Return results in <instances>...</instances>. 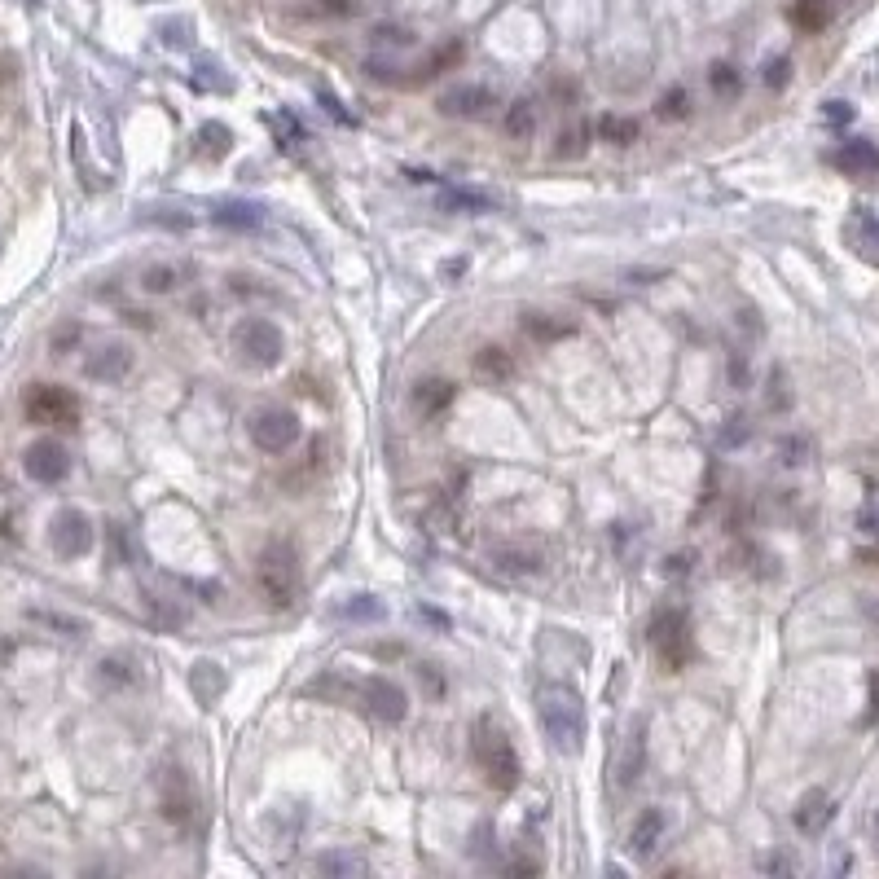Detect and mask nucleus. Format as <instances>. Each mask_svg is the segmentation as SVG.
Here are the masks:
<instances>
[{
    "instance_id": "bb28decb",
    "label": "nucleus",
    "mask_w": 879,
    "mask_h": 879,
    "mask_svg": "<svg viewBox=\"0 0 879 879\" xmlns=\"http://www.w3.org/2000/svg\"><path fill=\"white\" fill-rule=\"evenodd\" d=\"M506 132L515 141H528L532 132H537V110H532V102H515L506 110Z\"/></svg>"
},
{
    "instance_id": "f8f14e48",
    "label": "nucleus",
    "mask_w": 879,
    "mask_h": 879,
    "mask_svg": "<svg viewBox=\"0 0 879 879\" xmlns=\"http://www.w3.org/2000/svg\"><path fill=\"white\" fill-rule=\"evenodd\" d=\"M488 106H493V93L480 84L449 88V93L440 97V115H449V119H484Z\"/></svg>"
},
{
    "instance_id": "7ed1b4c3",
    "label": "nucleus",
    "mask_w": 879,
    "mask_h": 879,
    "mask_svg": "<svg viewBox=\"0 0 879 879\" xmlns=\"http://www.w3.org/2000/svg\"><path fill=\"white\" fill-rule=\"evenodd\" d=\"M471 752H475L484 778L497 787V792H515L519 787V756H515V743L506 739V730H497L493 721H475L471 726Z\"/></svg>"
},
{
    "instance_id": "1a4fd4ad",
    "label": "nucleus",
    "mask_w": 879,
    "mask_h": 879,
    "mask_svg": "<svg viewBox=\"0 0 879 879\" xmlns=\"http://www.w3.org/2000/svg\"><path fill=\"white\" fill-rule=\"evenodd\" d=\"M22 471L36 484H62L66 471H71V453H66L58 440H36L22 453Z\"/></svg>"
},
{
    "instance_id": "f03ea898",
    "label": "nucleus",
    "mask_w": 879,
    "mask_h": 879,
    "mask_svg": "<svg viewBox=\"0 0 879 879\" xmlns=\"http://www.w3.org/2000/svg\"><path fill=\"white\" fill-rule=\"evenodd\" d=\"M255 585H260L264 603L286 611L299 598V550L295 541L273 537L264 541V550L255 554Z\"/></svg>"
},
{
    "instance_id": "b1692460",
    "label": "nucleus",
    "mask_w": 879,
    "mask_h": 879,
    "mask_svg": "<svg viewBox=\"0 0 879 879\" xmlns=\"http://www.w3.org/2000/svg\"><path fill=\"white\" fill-rule=\"evenodd\" d=\"M168 783H172V792H163V818L185 822L189 809H194V800H189V787H185V778L176 774V770H168Z\"/></svg>"
},
{
    "instance_id": "c756f323",
    "label": "nucleus",
    "mask_w": 879,
    "mask_h": 879,
    "mask_svg": "<svg viewBox=\"0 0 879 879\" xmlns=\"http://www.w3.org/2000/svg\"><path fill=\"white\" fill-rule=\"evenodd\" d=\"M317 866L326 875H365V858H356V853H321Z\"/></svg>"
},
{
    "instance_id": "c85d7f7f",
    "label": "nucleus",
    "mask_w": 879,
    "mask_h": 879,
    "mask_svg": "<svg viewBox=\"0 0 879 879\" xmlns=\"http://www.w3.org/2000/svg\"><path fill=\"white\" fill-rule=\"evenodd\" d=\"M858 255L879 269V216H858Z\"/></svg>"
},
{
    "instance_id": "a878e982",
    "label": "nucleus",
    "mask_w": 879,
    "mask_h": 879,
    "mask_svg": "<svg viewBox=\"0 0 879 879\" xmlns=\"http://www.w3.org/2000/svg\"><path fill=\"white\" fill-rule=\"evenodd\" d=\"M189 682H194V695L203 699V704H211V699L220 695V686H225V673H220L211 660H203V664H194V673H189Z\"/></svg>"
},
{
    "instance_id": "2f4dec72",
    "label": "nucleus",
    "mask_w": 879,
    "mask_h": 879,
    "mask_svg": "<svg viewBox=\"0 0 879 879\" xmlns=\"http://www.w3.org/2000/svg\"><path fill=\"white\" fill-rule=\"evenodd\" d=\"M691 115V93L686 88H669L660 97V119H686Z\"/></svg>"
},
{
    "instance_id": "f257e3e1",
    "label": "nucleus",
    "mask_w": 879,
    "mask_h": 879,
    "mask_svg": "<svg viewBox=\"0 0 879 879\" xmlns=\"http://www.w3.org/2000/svg\"><path fill=\"white\" fill-rule=\"evenodd\" d=\"M537 717L545 734H550V743L559 748L563 756H576L585 748V704L581 695L572 691V686H545V691L537 695Z\"/></svg>"
},
{
    "instance_id": "412c9836",
    "label": "nucleus",
    "mask_w": 879,
    "mask_h": 879,
    "mask_svg": "<svg viewBox=\"0 0 879 879\" xmlns=\"http://www.w3.org/2000/svg\"><path fill=\"white\" fill-rule=\"evenodd\" d=\"M638 119L633 115H603L598 119V137L603 141H611V146H633L638 141Z\"/></svg>"
},
{
    "instance_id": "f704fd0d",
    "label": "nucleus",
    "mask_w": 879,
    "mask_h": 879,
    "mask_svg": "<svg viewBox=\"0 0 879 879\" xmlns=\"http://www.w3.org/2000/svg\"><path fill=\"white\" fill-rule=\"evenodd\" d=\"M102 677H106V682H137L132 664H128V660H115V655H110V660H102Z\"/></svg>"
},
{
    "instance_id": "9d476101",
    "label": "nucleus",
    "mask_w": 879,
    "mask_h": 879,
    "mask_svg": "<svg viewBox=\"0 0 879 879\" xmlns=\"http://www.w3.org/2000/svg\"><path fill=\"white\" fill-rule=\"evenodd\" d=\"M132 365H137V356H132L128 343H102L84 361V378H93V383H124L132 374Z\"/></svg>"
},
{
    "instance_id": "473e14b6",
    "label": "nucleus",
    "mask_w": 879,
    "mask_h": 879,
    "mask_svg": "<svg viewBox=\"0 0 879 879\" xmlns=\"http://www.w3.org/2000/svg\"><path fill=\"white\" fill-rule=\"evenodd\" d=\"M453 62H462V44H449V49H436V53H431V62L422 66V71L414 75V80H431V75H440L444 66H453Z\"/></svg>"
},
{
    "instance_id": "e433bc0d",
    "label": "nucleus",
    "mask_w": 879,
    "mask_h": 879,
    "mask_svg": "<svg viewBox=\"0 0 879 879\" xmlns=\"http://www.w3.org/2000/svg\"><path fill=\"white\" fill-rule=\"evenodd\" d=\"M787 71H792V62H787V58H774L770 71H765V84H770V88H783V84H787Z\"/></svg>"
},
{
    "instance_id": "ea45409f",
    "label": "nucleus",
    "mask_w": 879,
    "mask_h": 879,
    "mask_svg": "<svg viewBox=\"0 0 879 879\" xmlns=\"http://www.w3.org/2000/svg\"><path fill=\"white\" fill-rule=\"evenodd\" d=\"M866 721H879V669L871 673V712H866Z\"/></svg>"
},
{
    "instance_id": "72a5a7b5",
    "label": "nucleus",
    "mask_w": 879,
    "mask_h": 879,
    "mask_svg": "<svg viewBox=\"0 0 879 879\" xmlns=\"http://www.w3.org/2000/svg\"><path fill=\"white\" fill-rule=\"evenodd\" d=\"M343 620H383V603H374V598H352L348 607H343Z\"/></svg>"
},
{
    "instance_id": "37998d69",
    "label": "nucleus",
    "mask_w": 879,
    "mask_h": 879,
    "mask_svg": "<svg viewBox=\"0 0 879 879\" xmlns=\"http://www.w3.org/2000/svg\"><path fill=\"white\" fill-rule=\"evenodd\" d=\"M75 335H80V330H75V326H66L62 335H53V352H62L66 343H75Z\"/></svg>"
},
{
    "instance_id": "20e7f679",
    "label": "nucleus",
    "mask_w": 879,
    "mask_h": 879,
    "mask_svg": "<svg viewBox=\"0 0 879 879\" xmlns=\"http://www.w3.org/2000/svg\"><path fill=\"white\" fill-rule=\"evenodd\" d=\"M233 352H238V361L251 365V370H273L286 356V335L269 317H242L238 326H233Z\"/></svg>"
},
{
    "instance_id": "cd10ccee",
    "label": "nucleus",
    "mask_w": 879,
    "mask_h": 879,
    "mask_svg": "<svg viewBox=\"0 0 879 879\" xmlns=\"http://www.w3.org/2000/svg\"><path fill=\"white\" fill-rule=\"evenodd\" d=\"M440 207L444 211H488L493 207V198L471 194V189H440Z\"/></svg>"
},
{
    "instance_id": "0eeeda50",
    "label": "nucleus",
    "mask_w": 879,
    "mask_h": 879,
    "mask_svg": "<svg viewBox=\"0 0 879 879\" xmlns=\"http://www.w3.org/2000/svg\"><path fill=\"white\" fill-rule=\"evenodd\" d=\"M247 436L260 453H286L299 440V414L286 405H260L247 418Z\"/></svg>"
},
{
    "instance_id": "7c9ffc66",
    "label": "nucleus",
    "mask_w": 879,
    "mask_h": 879,
    "mask_svg": "<svg viewBox=\"0 0 879 879\" xmlns=\"http://www.w3.org/2000/svg\"><path fill=\"white\" fill-rule=\"evenodd\" d=\"M739 88H743V80H739V71H734L730 62L712 66V93L717 97H739Z\"/></svg>"
},
{
    "instance_id": "2eb2a0df",
    "label": "nucleus",
    "mask_w": 879,
    "mask_h": 879,
    "mask_svg": "<svg viewBox=\"0 0 879 879\" xmlns=\"http://www.w3.org/2000/svg\"><path fill=\"white\" fill-rule=\"evenodd\" d=\"M453 396H458V387H453L449 378H422L414 392H409V400H414V409H418L422 418L444 414V409L453 405Z\"/></svg>"
},
{
    "instance_id": "a19ab883",
    "label": "nucleus",
    "mask_w": 879,
    "mask_h": 879,
    "mask_svg": "<svg viewBox=\"0 0 879 879\" xmlns=\"http://www.w3.org/2000/svg\"><path fill=\"white\" fill-rule=\"evenodd\" d=\"M585 137H589V132H585V128H581V132H567V137H563V141H567V146H563L559 154H576V150H581V141H585Z\"/></svg>"
},
{
    "instance_id": "4c0bfd02",
    "label": "nucleus",
    "mask_w": 879,
    "mask_h": 879,
    "mask_svg": "<svg viewBox=\"0 0 879 879\" xmlns=\"http://www.w3.org/2000/svg\"><path fill=\"white\" fill-rule=\"evenodd\" d=\"M827 124H853V106L849 102H827Z\"/></svg>"
},
{
    "instance_id": "6e6552de",
    "label": "nucleus",
    "mask_w": 879,
    "mask_h": 879,
    "mask_svg": "<svg viewBox=\"0 0 879 879\" xmlns=\"http://www.w3.org/2000/svg\"><path fill=\"white\" fill-rule=\"evenodd\" d=\"M49 541H53V550H58V559H84L97 541L93 519H88L84 510H58L49 524Z\"/></svg>"
},
{
    "instance_id": "6ab92c4d",
    "label": "nucleus",
    "mask_w": 879,
    "mask_h": 879,
    "mask_svg": "<svg viewBox=\"0 0 879 879\" xmlns=\"http://www.w3.org/2000/svg\"><path fill=\"white\" fill-rule=\"evenodd\" d=\"M211 220L225 229H260L264 225V211L255 203H220L216 211H211Z\"/></svg>"
},
{
    "instance_id": "5701e85b",
    "label": "nucleus",
    "mask_w": 879,
    "mask_h": 879,
    "mask_svg": "<svg viewBox=\"0 0 879 879\" xmlns=\"http://www.w3.org/2000/svg\"><path fill=\"white\" fill-rule=\"evenodd\" d=\"M792 22L800 31H822L831 22V0H796V5H792Z\"/></svg>"
},
{
    "instance_id": "393cba45",
    "label": "nucleus",
    "mask_w": 879,
    "mask_h": 879,
    "mask_svg": "<svg viewBox=\"0 0 879 879\" xmlns=\"http://www.w3.org/2000/svg\"><path fill=\"white\" fill-rule=\"evenodd\" d=\"M181 269H176V264H150L146 273H141V291L146 295H168V291H176V286H181Z\"/></svg>"
},
{
    "instance_id": "a18cd8bd",
    "label": "nucleus",
    "mask_w": 879,
    "mask_h": 879,
    "mask_svg": "<svg viewBox=\"0 0 879 879\" xmlns=\"http://www.w3.org/2000/svg\"><path fill=\"white\" fill-rule=\"evenodd\" d=\"M871 831H875V844H879V805H875V818H871Z\"/></svg>"
},
{
    "instance_id": "79ce46f5",
    "label": "nucleus",
    "mask_w": 879,
    "mask_h": 879,
    "mask_svg": "<svg viewBox=\"0 0 879 879\" xmlns=\"http://www.w3.org/2000/svg\"><path fill=\"white\" fill-rule=\"evenodd\" d=\"M326 14H352V0H321Z\"/></svg>"
},
{
    "instance_id": "39448f33",
    "label": "nucleus",
    "mask_w": 879,
    "mask_h": 879,
    "mask_svg": "<svg viewBox=\"0 0 879 879\" xmlns=\"http://www.w3.org/2000/svg\"><path fill=\"white\" fill-rule=\"evenodd\" d=\"M651 651H655V660H660L669 673H682L686 664L695 660V638H691V620H686V611H677V607L655 611V620H651Z\"/></svg>"
},
{
    "instance_id": "ddd939ff",
    "label": "nucleus",
    "mask_w": 879,
    "mask_h": 879,
    "mask_svg": "<svg viewBox=\"0 0 879 879\" xmlns=\"http://www.w3.org/2000/svg\"><path fill=\"white\" fill-rule=\"evenodd\" d=\"M647 770V721H633V730L625 734V748H620V761H616V783L620 787H633Z\"/></svg>"
},
{
    "instance_id": "423d86ee",
    "label": "nucleus",
    "mask_w": 879,
    "mask_h": 879,
    "mask_svg": "<svg viewBox=\"0 0 879 879\" xmlns=\"http://www.w3.org/2000/svg\"><path fill=\"white\" fill-rule=\"evenodd\" d=\"M22 414L36 427H80V400L71 387L58 383H31L22 396Z\"/></svg>"
},
{
    "instance_id": "58836bf2",
    "label": "nucleus",
    "mask_w": 879,
    "mask_h": 879,
    "mask_svg": "<svg viewBox=\"0 0 879 879\" xmlns=\"http://www.w3.org/2000/svg\"><path fill=\"white\" fill-rule=\"evenodd\" d=\"M422 682L431 686V695H444V691H449V686H444L440 677H436V669H431V664H422Z\"/></svg>"
},
{
    "instance_id": "4468645a",
    "label": "nucleus",
    "mask_w": 879,
    "mask_h": 879,
    "mask_svg": "<svg viewBox=\"0 0 879 879\" xmlns=\"http://www.w3.org/2000/svg\"><path fill=\"white\" fill-rule=\"evenodd\" d=\"M831 163H836L844 176H871V172H879V146H875V141L853 137V141H844V146L831 154Z\"/></svg>"
},
{
    "instance_id": "aec40b11",
    "label": "nucleus",
    "mask_w": 879,
    "mask_h": 879,
    "mask_svg": "<svg viewBox=\"0 0 879 879\" xmlns=\"http://www.w3.org/2000/svg\"><path fill=\"white\" fill-rule=\"evenodd\" d=\"M229 146H233V132L225 124H203L194 137V150L203 154V159H225Z\"/></svg>"
},
{
    "instance_id": "dca6fc26",
    "label": "nucleus",
    "mask_w": 879,
    "mask_h": 879,
    "mask_svg": "<svg viewBox=\"0 0 879 879\" xmlns=\"http://www.w3.org/2000/svg\"><path fill=\"white\" fill-rule=\"evenodd\" d=\"M831 818H836V805H831L827 792H805V800L796 805V827L805 831V836H818Z\"/></svg>"
},
{
    "instance_id": "f3484780",
    "label": "nucleus",
    "mask_w": 879,
    "mask_h": 879,
    "mask_svg": "<svg viewBox=\"0 0 879 879\" xmlns=\"http://www.w3.org/2000/svg\"><path fill=\"white\" fill-rule=\"evenodd\" d=\"M660 836H664V809H647V814L633 822V831H629L633 858H651V849L660 844Z\"/></svg>"
},
{
    "instance_id": "a211bd4d",
    "label": "nucleus",
    "mask_w": 879,
    "mask_h": 879,
    "mask_svg": "<svg viewBox=\"0 0 879 879\" xmlns=\"http://www.w3.org/2000/svg\"><path fill=\"white\" fill-rule=\"evenodd\" d=\"M475 378H484V383H506V378H515V356H510L506 348H484L475 352Z\"/></svg>"
},
{
    "instance_id": "c9c22d12",
    "label": "nucleus",
    "mask_w": 879,
    "mask_h": 879,
    "mask_svg": "<svg viewBox=\"0 0 879 879\" xmlns=\"http://www.w3.org/2000/svg\"><path fill=\"white\" fill-rule=\"evenodd\" d=\"M858 528L866 532V537H879V497L862 502V510H858Z\"/></svg>"
},
{
    "instance_id": "4be33fe9",
    "label": "nucleus",
    "mask_w": 879,
    "mask_h": 879,
    "mask_svg": "<svg viewBox=\"0 0 879 879\" xmlns=\"http://www.w3.org/2000/svg\"><path fill=\"white\" fill-rule=\"evenodd\" d=\"M524 330L537 343H559V339H567L572 335V321H554V317H545V313H524Z\"/></svg>"
},
{
    "instance_id": "9b49d317",
    "label": "nucleus",
    "mask_w": 879,
    "mask_h": 879,
    "mask_svg": "<svg viewBox=\"0 0 879 879\" xmlns=\"http://www.w3.org/2000/svg\"><path fill=\"white\" fill-rule=\"evenodd\" d=\"M365 708H370V717L396 726V721H405L409 699H405V691H400L392 677H370V682H365Z\"/></svg>"
},
{
    "instance_id": "c03bdc74",
    "label": "nucleus",
    "mask_w": 879,
    "mask_h": 879,
    "mask_svg": "<svg viewBox=\"0 0 879 879\" xmlns=\"http://www.w3.org/2000/svg\"><path fill=\"white\" fill-rule=\"evenodd\" d=\"M761 866H765V871H787V862H783V858H765Z\"/></svg>"
}]
</instances>
